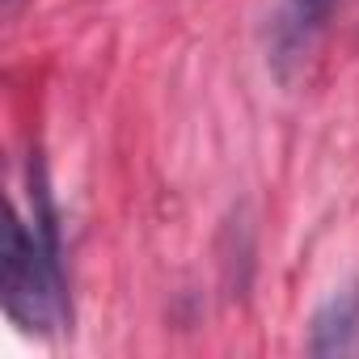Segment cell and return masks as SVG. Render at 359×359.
I'll return each mask as SVG.
<instances>
[{"label":"cell","mask_w":359,"mask_h":359,"mask_svg":"<svg viewBox=\"0 0 359 359\" xmlns=\"http://www.w3.org/2000/svg\"><path fill=\"white\" fill-rule=\"evenodd\" d=\"M334 5L338 0H283L279 13L271 18V60L279 68H287L313 43V34L325 26Z\"/></svg>","instance_id":"cell-3"},{"label":"cell","mask_w":359,"mask_h":359,"mask_svg":"<svg viewBox=\"0 0 359 359\" xmlns=\"http://www.w3.org/2000/svg\"><path fill=\"white\" fill-rule=\"evenodd\" d=\"M34 229L18 216L5 233V309L30 334H51L68 321L64 271H60V229L43 177H30Z\"/></svg>","instance_id":"cell-1"},{"label":"cell","mask_w":359,"mask_h":359,"mask_svg":"<svg viewBox=\"0 0 359 359\" xmlns=\"http://www.w3.org/2000/svg\"><path fill=\"white\" fill-rule=\"evenodd\" d=\"M355 346H359V283H346L313 313L309 351L313 355H351Z\"/></svg>","instance_id":"cell-2"}]
</instances>
